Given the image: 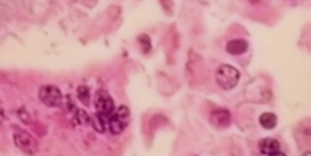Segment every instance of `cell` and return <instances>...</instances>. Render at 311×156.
Listing matches in <instances>:
<instances>
[{"mask_svg":"<svg viewBox=\"0 0 311 156\" xmlns=\"http://www.w3.org/2000/svg\"><path fill=\"white\" fill-rule=\"evenodd\" d=\"M94 104L98 114L100 115H108L114 108V104L111 98L103 90H98L95 93Z\"/></svg>","mask_w":311,"mask_h":156,"instance_id":"cell-5","label":"cell"},{"mask_svg":"<svg viewBox=\"0 0 311 156\" xmlns=\"http://www.w3.org/2000/svg\"><path fill=\"white\" fill-rule=\"evenodd\" d=\"M137 39L142 44L145 52H148L151 48V40L148 35L145 34L139 35Z\"/></svg>","mask_w":311,"mask_h":156,"instance_id":"cell-13","label":"cell"},{"mask_svg":"<svg viewBox=\"0 0 311 156\" xmlns=\"http://www.w3.org/2000/svg\"><path fill=\"white\" fill-rule=\"evenodd\" d=\"M92 124L94 129L99 133H102L105 130L104 123L100 115L98 114L92 119Z\"/></svg>","mask_w":311,"mask_h":156,"instance_id":"cell-12","label":"cell"},{"mask_svg":"<svg viewBox=\"0 0 311 156\" xmlns=\"http://www.w3.org/2000/svg\"><path fill=\"white\" fill-rule=\"evenodd\" d=\"M13 139L15 144L21 150L29 154L34 153L37 150L38 143L29 133L18 126H15Z\"/></svg>","mask_w":311,"mask_h":156,"instance_id":"cell-2","label":"cell"},{"mask_svg":"<svg viewBox=\"0 0 311 156\" xmlns=\"http://www.w3.org/2000/svg\"><path fill=\"white\" fill-rule=\"evenodd\" d=\"M238 71L233 67L223 64L220 66L215 73L216 81L224 90L232 89L237 85L240 78Z\"/></svg>","mask_w":311,"mask_h":156,"instance_id":"cell-1","label":"cell"},{"mask_svg":"<svg viewBox=\"0 0 311 156\" xmlns=\"http://www.w3.org/2000/svg\"><path fill=\"white\" fill-rule=\"evenodd\" d=\"M210 119L212 123L216 126L225 127L228 126L230 123L231 114L227 109H217L211 112Z\"/></svg>","mask_w":311,"mask_h":156,"instance_id":"cell-7","label":"cell"},{"mask_svg":"<svg viewBox=\"0 0 311 156\" xmlns=\"http://www.w3.org/2000/svg\"><path fill=\"white\" fill-rule=\"evenodd\" d=\"M75 116L77 122L79 125L87 124L91 121V119L87 112L82 109L77 111Z\"/></svg>","mask_w":311,"mask_h":156,"instance_id":"cell-11","label":"cell"},{"mask_svg":"<svg viewBox=\"0 0 311 156\" xmlns=\"http://www.w3.org/2000/svg\"><path fill=\"white\" fill-rule=\"evenodd\" d=\"M248 47V43L245 40L242 39H235L227 42L226 46V50L231 55H238L245 53Z\"/></svg>","mask_w":311,"mask_h":156,"instance_id":"cell-8","label":"cell"},{"mask_svg":"<svg viewBox=\"0 0 311 156\" xmlns=\"http://www.w3.org/2000/svg\"><path fill=\"white\" fill-rule=\"evenodd\" d=\"M41 101L50 107H55L61 104L62 96L60 91L56 86L51 85L42 86L39 92Z\"/></svg>","mask_w":311,"mask_h":156,"instance_id":"cell-4","label":"cell"},{"mask_svg":"<svg viewBox=\"0 0 311 156\" xmlns=\"http://www.w3.org/2000/svg\"><path fill=\"white\" fill-rule=\"evenodd\" d=\"M78 97L81 102L86 106L90 102V94L88 89L84 86H80L77 89Z\"/></svg>","mask_w":311,"mask_h":156,"instance_id":"cell-10","label":"cell"},{"mask_svg":"<svg viewBox=\"0 0 311 156\" xmlns=\"http://www.w3.org/2000/svg\"><path fill=\"white\" fill-rule=\"evenodd\" d=\"M130 120V112L125 106H120L116 113L111 116L108 120L109 129L114 135L122 132L128 126Z\"/></svg>","mask_w":311,"mask_h":156,"instance_id":"cell-3","label":"cell"},{"mask_svg":"<svg viewBox=\"0 0 311 156\" xmlns=\"http://www.w3.org/2000/svg\"><path fill=\"white\" fill-rule=\"evenodd\" d=\"M259 122L261 125L267 129L274 128L276 125L277 118L274 113L265 112L261 114L259 118Z\"/></svg>","mask_w":311,"mask_h":156,"instance_id":"cell-9","label":"cell"},{"mask_svg":"<svg viewBox=\"0 0 311 156\" xmlns=\"http://www.w3.org/2000/svg\"><path fill=\"white\" fill-rule=\"evenodd\" d=\"M258 147L260 152L262 154L269 156H286L284 153L279 151L280 143L275 138H263L259 142Z\"/></svg>","mask_w":311,"mask_h":156,"instance_id":"cell-6","label":"cell"}]
</instances>
